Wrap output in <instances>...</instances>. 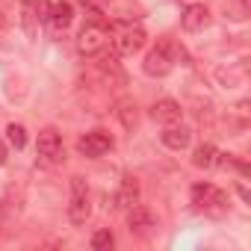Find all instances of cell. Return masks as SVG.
I'll use <instances>...</instances> for the list:
<instances>
[{
	"label": "cell",
	"instance_id": "52a82bcc",
	"mask_svg": "<svg viewBox=\"0 0 251 251\" xmlns=\"http://www.w3.org/2000/svg\"><path fill=\"white\" fill-rule=\"evenodd\" d=\"M112 136L106 133V130H89L86 136H80L77 139V151L83 154V157H89V160H95V157H103L106 151H112Z\"/></svg>",
	"mask_w": 251,
	"mask_h": 251
},
{
	"label": "cell",
	"instance_id": "7c38bea8",
	"mask_svg": "<svg viewBox=\"0 0 251 251\" xmlns=\"http://www.w3.org/2000/svg\"><path fill=\"white\" fill-rule=\"evenodd\" d=\"M112 201H115V207H118V210H124V213L133 210V207L139 204V183H136V177H124Z\"/></svg>",
	"mask_w": 251,
	"mask_h": 251
},
{
	"label": "cell",
	"instance_id": "5b68a950",
	"mask_svg": "<svg viewBox=\"0 0 251 251\" xmlns=\"http://www.w3.org/2000/svg\"><path fill=\"white\" fill-rule=\"evenodd\" d=\"M106 45H109V30L103 27V21L86 24V27L80 30V36H77V50H80L83 56H98Z\"/></svg>",
	"mask_w": 251,
	"mask_h": 251
},
{
	"label": "cell",
	"instance_id": "3957f363",
	"mask_svg": "<svg viewBox=\"0 0 251 251\" xmlns=\"http://www.w3.org/2000/svg\"><path fill=\"white\" fill-rule=\"evenodd\" d=\"M65 160V145H62V136L53 130V127H45L36 139V163L42 169H53Z\"/></svg>",
	"mask_w": 251,
	"mask_h": 251
},
{
	"label": "cell",
	"instance_id": "277c9868",
	"mask_svg": "<svg viewBox=\"0 0 251 251\" xmlns=\"http://www.w3.org/2000/svg\"><path fill=\"white\" fill-rule=\"evenodd\" d=\"M192 204L210 216H222L227 210V195L213 183H195L192 186Z\"/></svg>",
	"mask_w": 251,
	"mask_h": 251
},
{
	"label": "cell",
	"instance_id": "2e32d148",
	"mask_svg": "<svg viewBox=\"0 0 251 251\" xmlns=\"http://www.w3.org/2000/svg\"><path fill=\"white\" fill-rule=\"evenodd\" d=\"M6 139H9V145L15 148V151H21L24 145H27V130H24V124H6Z\"/></svg>",
	"mask_w": 251,
	"mask_h": 251
},
{
	"label": "cell",
	"instance_id": "e0dca14e",
	"mask_svg": "<svg viewBox=\"0 0 251 251\" xmlns=\"http://www.w3.org/2000/svg\"><path fill=\"white\" fill-rule=\"evenodd\" d=\"M112 242H115V236H112L109 227H100V230L92 233V248H95V251H109Z\"/></svg>",
	"mask_w": 251,
	"mask_h": 251
},
{
	"label": "cell",
	"instance_id": "ac0fdd59",
	"mask_svg": "<svg viewBox=\"0 0 251 251\" xmlns=\"http://www.w3.org/2000/svg\"><path fill=\"white\" fill-rule=\"evenodd\" d=\"M80 3H83V6H86L89 12H103L109 0H80Z\"/></svg>",
	"mask_w": 251,
	"mask_h": 251
},
{
	"label": "cell",
	"instance_id": "7a4b0ae2",
	"mask_svg": "<svg viewBox=\"0 0 251 251\" xmlns=\"http://www.w3.org/2000/svg\"><path fill=\"white\" fill-rule=\"evenodd\" d=\"M109 42H112V48H115L118 56H133L136 50L145 48L148 36H145V30H142L139 24H133V21H115Z\"/></svg>",
	"mask_w": 251,
	"mask_h": 251
},
{
	"label": "cell",
	"instance_id": "6da1fadb",
	"mask_svg": "<svg viewBox=\"0 0 251 251\" xmlns=\"http://www.w3.org/2000/svg\"><path fill=\"white\" fill-rule=\"evenodd\" d=\"M177 56H183V50H180L172 39H160V42L148 50V56H145L142 68H145V74H148V77H166V74L175 68Z\"/></svg>",
	"mask_w": 251,
	"mask_h": 251
},
{
	"label": "cell",
	"instance_id": "9a60e30c",
	"mask_svg": "<svg viewBox=\"0 0 251 251\" xmlns=\"http://www.w3.org/2000/svg\"><path fill=\"white\" fill-rule=\"evenodd\" d=\"M115 115H118V121L124 124L127 130H133L136 124H139V112H136V103H130V100H121L118 103V109H115Z\"/></svg>",
	"mask_w": 251,
	"mask_h": 251
},
{
	"label": "cell",
	"instance_id": "8fae6325",
	"mask_svg": "<svg viewBox=\"0 0 251 251\" xmlns=\"http://www.w3.org/2000/svg\"><path fill=\"white\" fill-rule=\"evenodd\" d=\"M180 24H183L186 33H201V30L210 24V9H207L204 3H189V6L183 9Z\"/></svg>",
	"mask_w": 251,
	"mask_h": 251
},
{
	"label": "cell",
	"instance_id": "30bf717a",
	"mask_svg": "<svg viewBox=\"0 0 251 251\" xmlns=\"http://www.w3.org/2000/svg\"><path fill=\"white\" fill-rule=\"evenodd\" d=\"M163 145L169 148V151H183V148H189V142H192V130L189 127H183V124L177 121V124H166V130H163Z\"/></svg>",
	"mask_w": 251,
	"mask_h": 251
},
{
	"label": "cell",
	"instance_id": "ffe728a7",
	"mask_svg": "<svg viewBox=\"0 0 251 251\" xmlns=\"http://www.w3.org/2000/svg\"><path fill=\"white\" fill-rule=\"evenodd\" d=\"M3 27H6V15H3V12H0V30H3Z\"/></svg>",
	"mask_w": 251,
	"mask_h": 251
},
{
	"label": "cell",
	"instance_id": "5bb4252c",
	"mask_svg": "<svg viewBox=\"0 0 251 251\" xmlns=\"http://www.w3.org/2000/svg\"><path fill=\"white\" fill-rule=\"evenodd\" d=\"M216 160H219V151H216L210 142H204V145H198V148L192 151V166H195V169H213Z\"/></svg>",
	"mask_w": 251,
	"mask_h": 251
},
{
	"label": "cell",
	"instance_id": "d6986e66",
	"mask_svg": "<svg viewBox=\"0 0 251 251\" xmlns=\"http://www.w3.org/2000/svg\"><path fill=\"white\" fill-rule=\"evenodd\" d=\"M6 157H9V154H6V145H3V142H0V166H3V163H6Z\"/></svg>",
	"mask_w": 251,
	"mask_h": 251
},
{
	"label": "cell",
	"instance_id": "8992f818",
	"mask_svg": "<svg viewBox=\"0 0 251 251\" xmlns=\"http://www.w3.org/2000/svg\"><path fill=\"white\" fill-rule=\"evenodd\" d=\"M92 213V201H89V186L83 177H71V201H68V219L71 225H86Z\"/></svg>",
	"mask_w": 251,
	"mask_h": 251
},
{
	"label": "cell",
	"instance_id": "9c48e42d",
	"mask_svg": "<svg viewBox=\"0 0 251 251\" xmlns=\"http://www.w3.org/2000/svg\"><path fill=\"white\" fill-rule=\"evenodd\" d=\"M127 225H130V233H139V236H148L154 227H157V219L148 207L136 204L133 210H127Z\"/></svg>",
	"mask_w": 251,
	"mask_h": 251
},
{
	"label": "cell",
	"instance_id": "4fadbf2b",
	"mask_svg": "<svg viewBox=\"0 0 251 251\" xmlns=\"http://www.w3.org/2000/svg\"><path fill=\"white\" fill-rule=\"evenodd\" d=\"M151 118H154V121H160V124H177V121L183 118V109H180V103H177V100L163 98V100H157V103L151 106Z\"/></svg>",
	"mask_w": 251,
	"mask_h": 251
},
{
	"label": "cell",
	"instance_id": "ba28073f",
	"mask_svg": "<svg viewBox=\"0 0 251 251\" xmlns=\"http://www.w3.org/2000/svg\"><path fill=\"white\" fill-rule=\"evenodd\" d=\"M45 21H48V27H50L53 33H65V30L71 27V21H74V6L65 3V0H59V3H53V6L48 9Z\"/></svg>",
	"mask_w": 251,
	"mask_h": 251
}]
</instances>
